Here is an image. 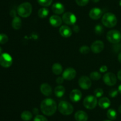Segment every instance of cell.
Wrapping results in <instances>:
<instances>
[{
  "label": "cell",
  "mask_w": 121,
  "mask_h": 121,
  "mask_svg": "<svg viewBox=\"0 0 121 121\" xmlns=\"http://www.w3.org/2000/svg\"><path fill=\"white\" fill-rule=\"evenodd\" d=\"M40 109L44 115L47 116H52L54 115L56 112V103L52 98H46L41 102L40 104Z\"/></svg>",
  "instance_id": "obj_1"
},
{
  "label": "cell",
  "mask_w": 121,
  "mask_h": 121,
  "mask_svg": "<svg viewBox=\"0 0 121 121\" xmlns=\"http://www.w3.org/2000/svg\"><path fill=\"white\" fill-rule=\"evenodd\" d=\"M102 22L105 27H108V28H112L117 25V18L113 13H105L102 19Z\"/></svg>",
  "instance_id": "obj_2"
},
{
  "label": "cell",
  "mask_w": 121,
  "mask_h": 121,
  "mask_svg": "<svg viewBox=\"0 0 121 121\" xmlns=\"http://www.w3.org/2000/svg\"><path fill=\"white\" fill-rule=\"evenodd\" d=\"M32 9V5L30 2H24L18 7L17 13L21 17L26 18L31 15Z\"/></svg>",
  "instance_id": "obj_3"
},
{
  "label": "cell",
  "mask_w": 121,
  "mask_h": 121,
  "mask_svg": "<svg viewBox=\"0 0 121 121\" xmlns=\"http://www.w3.org/2000/svg\"><path fill=\"white\" fill-rule=\"evenodd\" d=\"M59 112L64 115H69L73 112V107L72 104L66 101H61L58 106Z\"/></svg>",
  "instance_id": "obj_4"
},
{
  "label": "cell",
  "mask_w": 121,
  "mask_h": 121,
  "mask_svg": "<svg viewBox=\"0 0 121 121\" xmlns=\"http://www.w3.org/2000/svg\"><path fill=\"white\" fill-rule=\"evenodd\" d=\"M106 38L112 43H118L121 40V33L117 30H112L108 32Z\"/></svg>",
  "instance_id": "obj_5"
},
{
  "label": "cell",
  "mask_w": 121,
  "mask_h": 121,
  "mask_svg": "<svg viewBox=\"0 0 121 121\" xmlns=\"http://www.w3.org/2000/svg\"><path fill=\"white\" fill-rule=\"evenodd\" d=\"M98 103L97 97L94 96H88L83 100V105L86 109H93L95 108Z\"/></svg>",
  "instance_id": "obj_6"
},
{
  "label": "cell",
  "mask_w": 121,
  "mask_h": 121,
  "mask_svg": "<svg viewBox=\"0 0 121 121\" xmlns=\"http://www.w3.org/2000/svg\"><path fill=\"white\" fill-rule=\"evenodd\" d=\"M13 64L11 56L7 53H4L0 55V65L4 68H8Z\"/></svg>",
  "instance_id": "obj_7"
},
{
  "label": "cell",
  "mask_w": 121,
  "mask_h": 121,
  "mask_svg": "<svg viewBox=\"0 0 121 121\" xmlns=\"http://www.w3.org/2000/svg\"><path fill=\"white\" fill-rule=\"evenodd\" d=\"M103 80L106 85L109 86H113L117 83V78L113 73L107 72L104 75Z\"/></svg>",
  "instance_id": "obj_8"
},
{
  "label": "cell",
  "mask_w": 121,
  "mask_h": 121,
  "mask_svg": "<svg viewBox=\"0 0 121 121\" xmlns=\"http://www.w3.org/2000/svg\"><path fill=\"white\" fill-rule=\"evenodd\" d=\"M63 21L68 25H74L76 22V17L73 13L70 12H66L63 15Z\"/></svg>",
  "instance_id": "obj_9"
},
{
  "label": "cell",
  "mask_w": 121,
  "mask_h": 121,
  "mask_svg": "<svg viewBox=\"0 0 121 121\" xmlns=\"http://www.w3.org/2000/svg\"><path fill=\"white\" fill-rule=\"evenodd\" d=\"M79 85L83 90H88L92 85L91 78L86 75H83L79 78Z\"/></svg>",
  "instance_id": "obj_10"
},
{
  "label": "cell",
  "mask_w": 121,
  "mask_h": 121,
  "mask_svg": "<svg viewBox=\"0 0 121 121\" xmlns=\"http://www.w3.org/2000/svg\"><path fill=\"white\" fill-rule=\"evenodd\" d=\"M76 75V71L73 68H68L64 71L63 77L66 80H72Z\"/></svg>",
  "instance_id": "obj_11"
},
{
  "label": "cell",
  "mask_w": 121,
  "mask_h": 121,
  "mask_svg": "<svg viewBox=\"0 0 121 121\" xmlns=\"http://www.w3.org/2000/svg\"><path fill=\"white\" fill-rule=\"evenodd\" d=\"M104 49V43L101 40H96L91 45V50L93 53H99Z\"/></svg>",
  "instance_id": "obj_12"
},
{
  "label": "cell",
  "mask_w": 121,
  "mask_h": 121,
  "mask_svg": "<svg viewBox=\"0 0 121 121\" xmlns=\"http://www.w3.org/2000/svg\"><path fill=\"white\" fill-rule=\"evenodd\" d=\"M103 12L101 9L99 8H93L91 9L89 12V17L93 20H98L102 15Z\"/></svg>",
  "instance_id": "obj_13"
},
{
  "label": "cell",
  "mask_w": 121,
  "mask_h": 121,
  "mask_svg": "<svg viewBox=\"0 0 121 121\" xmlns=\"http://www.w3.org/2000/svg\"><path fill=\"white\" fill-rule=\"evenodd\" d=\"M82 97L81 91L78 89L73 90L70 94V98L73 102H78Z\"/></svg>",
  "instance_id": "obj_14"
},
{
  "label": "cell",
  "mask_w": 121,
  "mask_h": 121,
  "mask_svg": "<svg viewBox=\"0 0 121 121\" xmlns=\"http://www.w3.org/2000/svg\"><path fill=\"white\" fill-rule=\"evenodd\" d=\"M49 21L50 24L53 27H59L62 23V20L61 18L57 15H53L50 17Z\"/></svg>",
  "instance_id": "obj_15"
},
{
  "label": "cell",
  "mask_w": 121,
  "mask_h": 121,
  "mask_svg": "<svg viewBox=\"0 0 121 121\" xmlns=\"http://www.w3.org/2000/svg\"><path fill=\"white\" fill-rule=\"evenodd\" d=\"M59 33L64 37H69L72 36V32L69 26H62L59 28Z\"/></svg>",
  "instance_id": "obj_16"
},
{
  "label": "cell",
  "mask_w": 121,
  "mask_h": 121,
  "mask_svg": "<svg viewBox=\"0 0 121 121\" xmlns=\"http://www.w3.org/2000/svg\"><path fill=\"white\" fill-rule=\"evenodd\" d=\"M52 11L56 14H61L65 11V7L60 2H56L52 5Z\"/></svg>",
  "instance_id": "obj_17"
},
{
  "label": "cell",
  "mask_w": 121,
  "mask_h": 121,
  "mask_svg": "<svg viewBox=\"0 0 121 121\" xmlns=\"http://www.w3.org/2000/svg\"><path fill=\"white\" fill-rule=\"evenodd\" d=\"M74 118L76 121H87L88 119V115L85 112L79 110L76 112Z\"/></svg>",
  "instance_id": "obj_18"
},
{
  "label": "cell",
  "mask_w": 121,
  "mask_h": 121,
  "mask_svg": "<svg viewBox=\"0 0 121 121\" xmlns=\"http://www.w3.org/2000/svg\"><path fill=\"white\" fill-rule=\"evenodd\" d=\"M40 91L44 96H49L52 93V87L47 83H44L40 86Z\"/></svg>",
  "instance_id": "obj_19"
},
{
  "label": "cell",
  "mask_w": 121,
  "mask_h": 121,
  "mask_svg": "<svg viewBox=\"0 0 121 121\" xmlns=\"http://www.w3.org/2000/svg\"><path fill=\"white\" fill-rule=\"evenodd\" d=\"M99 106L102 109H107L111 105V101L107 97H102L98 102Z\"/></svg>",
  "instance_id": "obj_20"
},
{
  "label": "cell",
  "mask_w": 121,
  "mask_h": 121,
  "mask_svg": "<svg viewBox=\"0 0 121 121\" xmlns=\"http://www.w3.org/2000/svg\"><path fill=\"white\" fill-rule=\"evenodd\" d=\"M21 25H22V21L21 19L17 16L14 17L12 21V27H13V28L15 30L20 29L21 27Z\"/></svg>",
  "instance_id": "obj_21"
},
{
  "label": "cell",
  "mask_w": 121,
  "mask_h": 121,
  "mask_svg": "<svg viewBox=\"0 0 121 121\" xmlns=\"http://www.w3.org/2000/svg\"><path fill=\"white\" fill-rule=\"evenodd\" d=\"M65 88L63 85H58L54 89V94L57 97H61L65 93Z\"/></svg>",
  "instance_id": "obj_22"
},
{
  "label": "cell",
  "mask_w": 121,
  "mask_h": 121,
  "mask_svg": "<svg viewBox=\"0 0 121 121\" xmlns=\"http://www.w3.org/2000/svg\"><path fill=\"white\" fill-rule=\"evenodd\" d=\"M52 70L54 74L60 75L63 71V67L61 64L59 63H55L52 66Z\"/></svg>",
  "instance_id": "obj_23"
},
{
  "label": "cell",
  "mask_w": 121,
  "mask_h": 121,
  "mask_svg": "<svg viewBox=\"0 0 121 121\" xmlns=\"http://www.w3.org/2000/svg\"><path fill=\"white\" fill-rule=\"evenodd\" d=\"M21 117L23 121H30L33 117V114L30 111H24L22 112L21 115Z\"/></svg>",
  "instance_id": "obj_24"
},
{
  "label": "cell",
  "mask_w": 121,
  "mask_h": 121,
  "mask_svg": "<svg viewBox=\"0 0 121 121\" xmlns=\"http://www.w3.org/2000/svg\"><path fill=\"white\" fill-rule=\"evenodd\" d=\"M48 13H49V11L47 8H41L38 11V15L40 18L41 19H44L46 17H47V15H48Z\"/></svg>",
  "instance_id": "obj_25"
},
{
  "label": "cell",
  "mask_w": 121,
  "mask_h": 121,
  "mask_svg": "<svg viewBox=\"0 0 121 121\" xmlns=\"http://www.w3.org/2000/svg\"><path fill=\"white\" fill-rule=\"evenodd\" d=\"M107 117L111 121L115 120L117 117V112L113 109H110L107 112Z\"/></svg>",
  "instance_id": "obj_26"
},
{
  "label": "cell",
  "mask_w": 121,
  "mask_h": 121,
  "mask_svg": "<svg viewBox=\"0 0 121 121\" xmlns=\"http://www.w3.org/2000/svg\"><path fill=\"white\" fill-rule=\"evenodd\" d=\"M100 78H101V74L96 71L92 72L90 74V78L93 81H98L100 79Z\"/></svg>",
  "instance_id": "obj_27"
},
{
  "label": "cell",
  "mask_w": 121,
  "mask_h": 121,
  "mask_svg": "<svg viewBox=\"0 0 121 121\" xmlns=\"http://www.w3.org/2000/svg\"><path fill=\"white\" fill-rule=\"evenodd\" d=\"M53 0H37L39 4L43 7H48L51 5Z\"/></svg>",
  "instance_id": "obj_28"
},
{
  "label": "cell",
  "mask_w": 121,
  "mask_h": 121,
  "mask_svg": "<svg viewBox=\"0 0 121 121\" xmlns=\"http://www.w3.org/2000/svg\"><path fill=\"white\" fill-rule=\"evenodd\" d=\"M79 51H80V53H82V54H87V53H88L89 52L90 48L89 46L85 45V46H82L80 47Z\"/></svg>",
  "instance_id": "obj_29"
},
{
  "label": "cell",
  "mask_w": 121,
  "mask_h": 121,
  "mask_svg": "<svg viewBox=\"0 0 121 121\" xmlns=\"http://www.w3.org/2000/svg\"><path fill=\"white\" fill-rule=\"evenodd\" d=\"M104 30V28H103L102 26L100 24L96 25L95 27V32L96 34H99V35L102 34Z\"/></svg>",
  "instance_id": "obj_30"
},
{
  "label": "cell",
  "mask_w": 121,
  "mask_h": 121,
  "mask_svg": "<svg viewBox=\"0 0 121 121\" xmlns=\"http://www.w3.org/2000/svg\"><path fill=\"white\" fill-rule=\"evenodd\" d=\"M8 37L6 34H0V44H5L8 42Z\"/></svg>",
  "instance_id": "obj_31"
},
{
  "label": "cell",
  "mask_w": 121,
  "mask_h": 121,
  "mask_svg": "<svg viewBox=\"0 0 121 121\" xmlns=\"http://www.w3.org/2000/svg\"><path fill=\"white\" fill-rule=\"evenodd\" d=\"M94 94L96 97H101L104 94V90L102 88H96L94 91Z\"/></svg>",
  "instance_id": "obj_32"
},
{
  "label": "cell",
  "mask_w": 121,
  "mask_h": 121,
  "mask_svg": "<svg viewBox=\"0 0 121 121\" xmlns=\"http://www.w3.org/2000/svg\"><path fill=\"white\" fill-rule=\"evenodd\" d=\"M75 1L78 5L83 7V6H85L86 5H87L89 0H75Z\"/></svg>",
  "instance_id": "obj_33"
},
{
  "label": "cell",
  "mask_w": 121,
  "mask_h": 121,
  "mask_svg": "<svg viewBox=\"0 0 121 121\" xmlns=\"http://www.w3.org/2000/svg\"><path fill=\"white\" fill-rule=\"evenodd\" d=\"M118 92H119L118 90H117L116 88H112L109 91V95L111 97H115L118 95Z\"/></svg>",
  "instance_id": "obj_34"
},
{
  "label": "cell",
  "mask_w": 121,
  "mask_h": 121,
  "mask_svg": "<svg viewBox=\"0 0 121 121\" xmlns=\"http://www.w3.org/2000/svg\"><path fill=\"white\" fill-rule=\"evenodd\" d=\"M34 121H48L45 116H43V115H37L34 119Z\"/></svg>",
  "instance_id": "obj_35"
},
{
  "label": "cell",
  "mask_w": 121,
  "mask_h": 121,
  "mask_svg": "<svg viewBox=\"0 0 121 121\" xmlns=\"http://www.w3.org/2000/svg\"><path fill=\"white\" fill-rule=\"evenodd\" d=\"M64 78L63 77H58L56 79V83H57L58 84H61L63 83L64 81Z\"/></svg>",
  "instance_id": "obj_36"
},
{
  "label": "cell",
  "mask_w": 121,
  "mask_h": 121,
  "mask_svg": "<svg viewBox=\"0 0 121 121\" xmlns=\"http://www.w3.org/2000/svg\"><path fill=\"white\" fill-rule=\"evenodd\" d=\"M99 70H100V71L101 72H105L107 71L108 67L106 66V65H102V66L100 68Z\"/></svg>",
  "instance_id": "obj_37"
},
{
  "label": "cell",
  "mask_w": 121,
  "mask_h": 121,
  "mask_svg": "<svg viewBox=\"0 0 121 121\" xmlns=\"http://www.w3.org/2000/svg\"><path fill=\"white\" fill-rule=\"evenodd\" d=\"M117 43L115 44V45L114 46V49L115 51H119L121 50V45H119V44Z\"/></svg>",
  "instance_id": "obj_38"
},
{
  "label": "cell",
  "mask_w": 121,
  "mask_h": 121,
  "mask_svg": "<svg viewBox=\"0 0 121 121\" xmlns=\"http://www.w3.org/2000/svg\"><path fill=\"white\" fill-rule=\"evenodd\" d=\"M73 30H74V32H76V33L79 32V31L80 30V28H79V26H78V25H75V26H73Z\"/></svg>",
  "instance_id": "obj_39"
},
{
  "label": "cell",
  "mask_w": 121,
  "mask_h": 121,
  "mask_svg": "<svg viewBox=\"0 0 121 121\" xmlns=\"http://www.w3.org/2000/svg\"><path fill=\"white\" fill-rule=\"evenodd\" d=\"M118 78L121 81V70H119L118 72Z\"/></svg>",
  "instance_id": "obj_40"
},
{
  "label": "cell",
  "mask_w": 121,
  "mask_h": 121,
  "mask_svg": "<svg viewBox=\"0 0 121 121\" xmlns=\"http://www.w3.org/2000/svg\"><path fill=\"white\" fill-rule=\"evenodd\" d=\"M10 14H11V15L12 17H16V14H15V11H14V10L11 11Z\"/></svg>",
  "instance_id": "obj_41"
},
{
  "label": "cell",
  "mask_w": 121,
  "mask_h": 121,
  "mask_svg": "<svg viewBox=\"0 0 121 121\" xmlns=\"http://www.w3.org/2000/svg\"><path fill=\"white\" fill-rule=\"evenodd\" d=\"M33 112L34 114H37L39 113V110H38L37 108H34V109L33 110Z\"/></svg>",
  "instance_id": "obj_42"
},
{
  "label": "cell",
  "mask_w": 121,
  "mask_h": 121,
  "mask_svg": "<svg viewBox=\"0 0 121 121\" xmlns=\"http://www.w3.org/2000/svg\"><path fill=\"white\" fill-rule=\"evenodd\" d=\"M118 60H119V62L121 64V52H120L119 55H118Z\"/></svg>",
  "instance_id": "obj_43"
},
{
  "label": "cell",
  "mask_w": 121,
  "mask_h": 121,
  "mask_svg": "<svg viewBox=\"0 0 121 121\" xmlns=\"http://www.w3.org/2000/svg\"><path fill=\"white\" fill-rule=\"evenodd\" d=\"M118 91H119V92L121 94V84L120 85H119V87H118Z\"/></svg>",
  "instance_id": "obj_44"
},
{
  "label": "cell",
  "mask_w": 121,
  "mask_h": 121,
  "mask_svg": "<svg viewBox=\"0 0 121 121\" xmlns=\"http://www.w3.org/2000/svg\"><path fill=\"white\" fill-rule=\"evenodd\" d=\"M118 111H119V113H121V105L119 107V109H118Z\"/></svg>",
  "instance_id": "obj_45"
},
{
  "label": "cell",
  "mask_w": 121,
  "mask_h": 121,
  "mask_svg": "<svg viewBox=\"0 0 121 121\" xmlns=\"http://www.w3.org/2000/svg\"><path fill=\"white\" fill-rule=\"evenodd\" d=\"M92 1L94 2H98L100 0H92Z\"/></svg>",
  "instance_id": "obj_46"
},
{
  "label": "cell",
  "mask_w": 121,
  "mask_h": 121,
  "mask_svg": "<svg viewBox=\"0 0 121 121\" xmlns=\"http://www.w3.org/2000/svg\"><path fill=\"white\" fill-rule=\"evenodd\" d=\"M2 48L1 47H0V54H2Z\"/></svg>",
  "instance_id": "obj_47"
},
{
  "label": "cell",
  "mask_w": 121,
  "mask_h": 121,
  "mask_svg": "<svg viewBox=\"0 0 121 121\" xmlns=\"http://www.w3.org/2000/svg\"><path fill=\"white\" fill-rule=\"evenodd\" d=\"M119 5H120V6L121 7V0H120V1H119Z\"/></svg>",
  "instance_id": "obj_48"
},
{
  "label": "cell",
  "mask_w": 121,
  "mask_h": 121,
  "mask_svg": "<svg viewBox=\"0 0 121 121\" xmlns=\"http://www.w3.org/2000/svg\"><path fill=\"white\" fill-rule=\"evenodd\" d=\"M108 121V120H105V121Z\"/></svg>",
  "instance_id": "obj_49"
}]
</instances>
